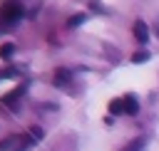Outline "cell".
<instances>
[{
	"label": "cell",
	"instance_id": "cell-11",
	"mask_svg": "<svg viewBox=\"0 0 159 151\" xmlns=\"http://www.w3.org/2000/svg\"><path fill=\"white\" fill-rule=\"evenodd\" d=\"M82 22H84V15H82V12H80V15H72V17L67 20L70 27H77V25H82Z\"/></svg>",
	"mask_w": 159,
	"mask_h": 151
},
{
	"label": "cell",
	"instance_id": "cell-7",
	"mask_svg": "<svg viewBox=\"0 0 159 151\" xmlns=\"http://www.w3.org/2000/svg\"><path fill=\"white\" fill-rule=\"evenodd\" d=\"M15 54V45L12 42H2L0 45V59H12Z\"/></svg>",
	"mask_w": 159,
	"mask_h": 151
},
{
	"label": "cell",
	"instance_id": "cell-13",
	"mask_svg": "<svg viewBox=\"0 0 159 151\" xmlns=\"http://www.w3.org/2000/svg\"><path fill=\"white\" fill-rule=\"evenodd\" d=\"M89 7H92V10H99V12L104 10V7H102V2H97V0H92V2H89Z\"/></svg>",
	"mask_w": 159,
	"mask_h": 151
},
{
	"label": "cell",
	"instance_id": "cell-15",
	"mask_svg": "<svg viewBox=\"0 0 159 151\" xmlns=\"http://www.w3.org/2000/svg\"><path fill=\"white\" fill-rule=\"evenodd\" d=\"M0 77H5V72H2V74H0Z\"/></svg>",
	"mask_w": 159,
	"mask_h": 151
},
{
	"label": "cell",
	"instance_id": "cell-4",
	"mask_svg": "<svg viewBox=\"0 0 159 151\" xmlns=\"http://www.w3.org/2000/svg\"><path fill=\"white\" fill-rule=\"evenodd\" d=\"M70 79H72V72L70 69H55V77H52V84L55 87H67L70 84Z\"/></svg>",
	"mask_w": 159,
	"mask_h": 151
},
{
	"label": "cell",
	"instance_id": "cell-10",
	"mask_svg": "<svg viewBox=\"0 0 159 151\" xmlns=\"http://www.w3.org/2000/svg\"><path fill=\"white\" fill-rule=\"evenodd\" d=\"M149 57H152V54H149L147 50H142V52H134V54H132V62H134V64H139V62H147Z\"/></svg>",
	"mask_w": 159,
	"mask_h": 151
},
{
	"label": "cell",
	"instance_id": "cell-1",
	"mask_svg": "<svg viewBox=\"0 0 159 151\" xmlns=\"http://www.w3.org/2000/svg\"><path fill=\"white\" fill-rule=\"evenodd\" d=\"M20 17H22V5H20V2L7 0V2L0 7V22H2V25H10V22H15V20H20Z\"/></svg>",
	"mask_w": 159,
	"mask_h": 151
},
{
	"label": "cell",
	"instance_id": "cell-6",
	"mask_svg": "<svg viewBox=\"0 0 159 151\" xmlns=\"http://www.w3.org/2000/svg\"><path fill=\"white\" fill-rule=\"evenodd\" d=\"M144 144H147V139H144V136H137V139H132L122 151H142V149H144Z\"/></svg>",
	"mask_w": 159,
	"mask_h": 151
},
{
	"label": "cell",
	"instance_id": "cell-2",
	"mask_svg": "<svg viewBox=\"0 0 159 151\" xmlns=\"http://www.w3.org/2000/svg\"><path fill=\"white\" fill-rule=\"evenodd\" d=\"M30 144H35L32 136H10L0 144V151H25Z\"/></svg>",
	"mask_w": 159,
	"mask_h": 151
},
{
	"label": "cell",
	"instance_id": "cell-9",
	"mask_svg": "<svg viewBox=\"0 0 159 151\" xmlns=\"http://www.w3.org/2000/svg\"><path fill=\"white\" fill-rule=\"evenodd\" d=\"M109 111L112 114H124V99H112L109 101Z\"/></svg>",
	"mask_w": 159,
	"mask_h": 151
},
{
	"label": "cell",
	"instance_id": "cell-5",
	"mask_svg": "<svg viewBox=\"0 0 159 151\" xmlns=\"http://www.w3.org/2000/svg\"><path fill=\"white\" fill-rule=\"evenodd\" d=\"M137 111H139V101H137V97H134V94H127V97H124V114L134 116Z\"/></svg>",
	"mask_w": 159,
	"mask_h": 151
},
{
	"label": "cell",
	"instance_id": "cell-14",
	"mask_svg": "<svg viewBox=\"0 0 159 151\" xmlns=\"http://www.w3.org/2000/svg\"><path fill=\"white\" fill-rule=\"evenodd\" d=\"M157 35H159V20H157Z\"/></svg>",
	"mask_w": 159,
	"mask_h": 151
},
{
	"label": "cell",
	"instance_id": "cell-8",
	"mask_svg": "<svg viewBox=\"0 0 159 151\" xmlns=\"http://www.w3.org/2000/svg\"><path fill=\"white\" fill-rule=\"evenodd\" d=\"M22 94H25V89H22V87H17V89H12L10 94H5V97H2V104H15V99H20Z\"/></svg>",
	"mask_w": 159,
	"mask_h": 151
},
{
	"label": "cell",
	"instance_id": "cell-12",
	"mask_svg": "<svg viewBox=\"0 0 159 151\" xmlns=\"http://www.w3.org/2000/svg\"><path fill=\"white\" fill-rule=\"evenodd\" d=\"M30 136H32V139H35V141H40V139H42V136H45V131H42V129H40V126H32V129H30Z\"/></svg>",
	"mask_w": 159,
	"mask_h": 151
},
{
	"label": "cell",
	"instance_id": "cell-3",
	"mask_svg": "<svg viewBox=\"0 0 159 151\" xmlns=\"http://www.w3.org/2000/svg\"><path fill=\"white\" fill-rule=\"evenodd\" d=\"M132 32H134L137 42H142V45L149 40V27H147V22H144V20H137V22H134V27H132Z\"/></svg>",
	"mask_w": 159,
	"mask_h": 151
}]
</instances>
